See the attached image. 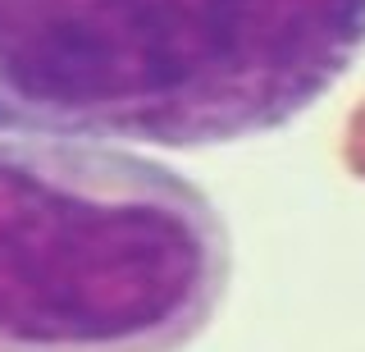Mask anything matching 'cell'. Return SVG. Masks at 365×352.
<instances>
[{
  "instance_id": "6da1fadb",
  "label": "cell",
  "mask_w": 365,
  "mask_h": 352,
  "mask_svg": "<svg viewBox=\"0 0 365 352\" xmlns=\"http://www.w3.org/2000/svg\"><path fill=\"white\" fill-rule=\"evenodd\" d=\"M365 55V0H0V133L224 146L279 133Z\"/></svg>"
},
{
  "instance_id": "7a4b0ae2",
  "label": "cell",
  "mask_w": 365,
  "mask_h": 352,
  "mask_svg": "<svg viewBox=\"0 0 365 352\" xmlns=\"http://www.w3.org/2000/svg\"><path fill=\"white\" fill-rule=\"evenodd\" d=\"M233 279L220 206L123 142L0 133V352H182Z\"/></svg>"
}]
</instances>
